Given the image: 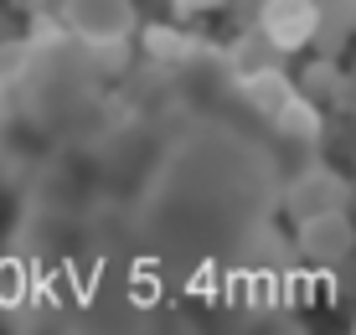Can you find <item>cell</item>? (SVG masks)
<instances>
[{
  "label": "cell",
  "instance_id": "1",
  "mask_svg": "<svg viewBox=\"0 0 356 335\" xmlns=\"http://www.w3.org/2000/svg\"><path fill=\"white\" fill-rule=\"evenodd\" d=\"M356 253V222L351 212H321L294 222V258L310 268H341Z\"/></svg>",
  "mask_w": 356,
  "mask_h": 335
},
{
  "label": "cell",
  "instance_id": "2",
  "mask_svg": "<svg viewBox=\"0 0 356 335\" xmlns=\"http://www.w3.org/2000/svg\"><path fill=\"white\" fill-rule=\"evenodd\" d=\"M351 206H356L351 181L341 176V170H330V165L300 170V176L289 181V191H284V212L294 222L300 217H321V212H351Z\"/></svg>",
  "mask_w": 356,
  "mask_h": 335
},
{
  "label": "cell",
  "instance_id": "3",
  "mask_svg": "<svg viewBox=\"0 0 356 335\" xmlns=\"http://www.w3.org/2000/svg\"><path fill=\"white\" fill-rule=\"evenodd\" d=\"M63 26L78 42H129L134 31V0H63Z\"/></svg>",
  "mask_w": 356,
  "mask_h": 335
},
{
  "label": "cell",
  "instance_id": "4",
  "mask_svg": "<svg viewBox=\"0 0 356 335\" xmlns=\"http://www.w3.org/2000/svg\"><path fill=\"white\" fill-rule=\"evenodd\" d=\"M253 26L268 31V42L279 47V52H305V47L315 42V0H264L259 21Z\"/></svg>",
  "mask_w": 356,
  "mask_h": 335
},
{
  "label": "cell",
  "instance_id": "5",
  "mask_svg": "<svg viewBox=\"0 0 356 335\" xmlns=\"http://www.w3.org/2000/svg\"><path fill=\"white\" fill-rule=\"evenodd\" d=\"M238 93H243V104H248L259 119L274 124L279 114H284V104L300 93V83H294L284 67H264V72H248V78H238Z\"/></svg>",
  "mask_w": 356,
  "mask_h": 335
},
{
  "label": "cell",
  "instance_id": "6",
  "mask_svg": "<svg viewBox=\"0 0 356 335\" xmlns=\"http://www.w3.org/2000/svg\"><path fill=\"white\" fill-rule=\"evenodd\" d=\"M351 36H356V0H315V42H310V52L341 57Z\"/></svg>",
  "mask_w": 356,
  "mask_h": 335
},
{
  "label": "cell",
  "instance_id": "7",
  "mask_svg": "<svg viewBox=\"0 0 356 335\" xmlns=\"http://www.w3.org/2000/svg\"><path fill=\"white\" fill-rule=\"evenodd\" d=\"M274 129H279V140H289V145H315V140H321V129H325V119H321V98L294 93L289 104H284V114L274 119Z\"/></svg>",
  "mask_w": 356,
  "mask_h": 335
},
{
  "label": "cell",
  "instance_id": "8",
  "mask_svg": "<svg viewBox=\"0 0 356 335\" xmlns=\"http://www.w3.org/2000/svg\"><path fill=\"white\" fill-rule=\"evenodd\" d=\"M279 47L268 42V31L264 26H248L238 36V42L227 47V67H232V78H248V72H264V67H279Z\"/></svg>",
  "mask_w": 356,
  "mask_h": 335
},
{
  "label": "cell",
  "instance_id": "9",
  "mask_svg": "<svg viewBox=\"0 0 356 335\" xmlns=\"http://www.w3.org/2000/svg\"><path fill=\"white\" fill-rule=\"evenodd\" d=\"M341 72H346V67H341V62L330 57V52H315V57H310V67L300 72V93H310V98H330V93H336V83H341Z\"/></svg>",
  "mask_w": 356,
  "mask_h": 335
},
{
  "label": "cell",
  "instance_id": "10",
  "mask_svg": "<svg viewBox=\"0 0 356 335\" xmlns=\"http://www.w3.org/2000/svg\"><path fill=\"white\" fill-rule=\"evenodd\" d=\"M145 52L161 62H186L191 57V36L181 26H145Z\"/></svg>",
  "mask_w": 356,
  "mask_h": 335
},
{
  "label": "cell",
  "instance_id": "11",
  "mask_svg": "<svg viewBox=\"0 0 356 335\" xmlns=\"http://www.w3.org/2000/svg\"><path fill=\"white\" fill-rule=\"evenodd\" d=\"M176 6V16H207V10H222L227 0H170Z\"/></svg>",
  "mask_w": 356,
  "mask_h": 335
},
{
  "label": "cell",
  "instance_id": "12",
  "mask_svg": "<svg viewBox=\"0 0 356 335\" xmlns=\"http://www.w3.org/2000/svg\"><path fill=\"white\" fill-rule=\"evenodd\" d=\"M351 124H356V108H351Z\"/></svg>",
  "mask_w": 356,
  "mask_h": 335
},
{
  "label": "cell",
  "instance_id": "13",
  "mask_svg": "<svg viewBox=\"0 0 356 335\" xmlns=\"http://www.w3.org/2000/svg\"><path fill=\"white\" fill-rule=\"evenodd\" d=\"M351 72H356V62H351Z\"/></svg>",
  "mask_w": 356,
  "mask_h": 335
}]
</instances>
